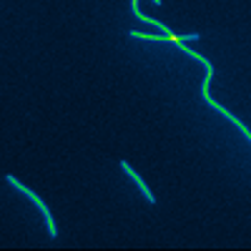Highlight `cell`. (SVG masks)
<instances>
[{
	"label": "cell",
	"mask_w": 251,
	"mask_h": 251,
	"mask_svg": "<svg viewBox=\"0 0 251 251\" xmlns=\"http://www.w3.org/2000/svg\"><path fill=\"white\" fill-rule=\"evenodd\" d=\"M5 181H8V183H10V186L15 188V191H20L23 196H28V199H30V201H33V203L38 206V211L43 214V221H46V226H48V234H50L53 239H58V226H55V221H53V214H50V208L46 206V201L40 199V196H38V194L33 191V188H28L25 183H20V181H18L15 176H10V174H8V176H5Z\"/></svg>",
	"instance_id": "cell-1"
},
{
	"label": "cell",
	"mask_w": 251,
	"mask_h": 251,
	"mask_svg": "<svg viewBox=\"0 0 251 251\" xmlns=\"http://www.w3.org/2000/svg\"><path fill=\"white\" fill-rule=\"evenodd\" d=\"M203 100H206V106H208V108H214V111H216V113H221V116H224V118H226L228 123H234L236 128L241 131V136H244V138H246V141L251 143V131H249V126H246V123H244L241 118H236V116H234L231 111H228V108H224L221 103H216V100H214L211 96H206Z\"/></svg>",
	"instance_id": "cell-2"
},
{
	"label": "cell",
	"mask_w": 251,
	"mask_h": 251,
	"mask_svg": "<svg viewBox=\"0 0 251 251\" xmlns=\"http://www.w3.org/2000/svg\"><path fill=\"white\" fill-rule=\"evenodd\" d=\"M121 171H123V174H128V178L136 183V188H138V191L143 194V199L149 201L151 206H156V196H153V191H151L149 186H146V181H143V178L136 174V169H133V166H131L128 161H121Z\"/></svg>",
	"instance_id": "cell-3"
}]
</instances>
